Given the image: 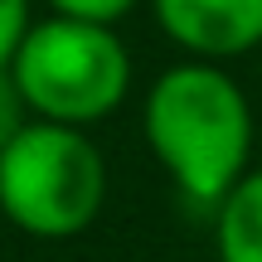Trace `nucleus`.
<instances>
[{"mask_svg":"<svg viewBox=\"0 0 262 262\" xmlns=\"http://www.w3.org/2000/svg\"><path fill=\"white\" fill-rule=\"evenodd\" d=\"M146 136L185 194H194L199 204H219L238 185V170L248 160L253 117L228 73L185 63L160 73V83L150 88Z\"/></svg>","mask_w":262,"mask_h":262,"instance_id":"nucleus-1","label":"nucleus"},{"mask_svg":"<svg viewBox=\"0 0 262 262\" xmlns=\"http://www.w3.org/2000/svg\"><path fill=\"white\" fill-rule=\"evenodd\" d=\"M107 170L78 126L34 122L0 150V209L34 238H73L102 209Z\"/></svg>","mask_w":262,"mask_h":262,"instance_id":"nucleus-2","label":"nucleus"},{"mask_svg":"<svg viewBox=\"0 0 262 262\" xmlns=\"http://www.w3.org/2000/svg\"><path fill=\"white\" fill-rule=\"evenodd\" d=\"M10 68H15L25 102L44 122H63V126H88L107 117L126 97L131 83V63L117 34L107 25L73 15L29 25Z\"/></svg>","mask_w":262,"mask_h":262,"instance_id":"nucleus-3","label":"nucleus"},{"mask_svg":"<svg viewBox=\"0 0 262 262\" xmlns=\"http://www.w3.org/2000/svg\"><path fill=\"white\" fill-rule=\"evenodd\" d=\"M156 15L175 44L209 58L262 44V0H156Z\"/></svg>","mask_w":262,"mask_h":262,"instance_id":"nucleus-4","label":"nucleus"},{"mask_svg":"<svg viewBox=\"0 0 262 262\" xmlns=\"http://www.w3.org/2000/svg\"><path fill=\"white\" fill-rule=\"evenodd\" d=\"M219 257L224 262H262V170L238 180L219 199Z\"/></svg>","mask_w":262,"mask_h":262,"instance_id":"nucleus-5","label":"nucleus"},{"mask_svg":"<svg viewBox=\"0 0 262 262\" xmlns=\"http://www.w3.org/2000/svg\"><path fill=\"white\" fill-rule=\"evenodd\" d=\"M25 107L29 102H25V93H19V83H15V68L0 63V150L25 131Z\"/></svg>","mask_w":262,"mask_h":262,"instance_id":"nucleus-6","label":"nucleus"},{"mask_svg":"<svg viewBox=\"0 0 262 262\" xmlns=\"http://www.w3.org/2000/svg\"><path fill=\"white\" fill-rule=\"evenodd\" d=\"M29 34V0H0V63H10Z\"/></svg>","mask_w":262,"mask_h":262,"instance_id":"nucleus-7","label":"nucleus"},{"mask_svg":"<svg viewBox=\"0 0 262 262\" xmlns=\"http://www.w3.org/2000/svg\"><path fill=\"white\" fill-rule=\"evenodd\" d=\"M136 0H54L58 15H73V19H93V25H112L122 19Z\"/></svg>","mask_w":262,"mask_h":262,"instance_id":"nucleus-8","label":"nucleus"}]
</instances>
